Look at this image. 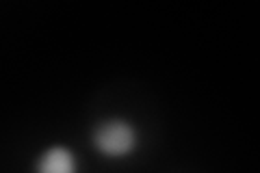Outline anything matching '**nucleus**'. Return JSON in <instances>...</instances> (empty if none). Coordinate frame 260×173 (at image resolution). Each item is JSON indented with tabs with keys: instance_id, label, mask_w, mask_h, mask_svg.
<instances>
[{
	"instance_id": "f257e3e1",
	"label": "nucleus",
	"mask_w": 260,
	"mask_h": 173,
	"mask_svg": "<svg viewBox=\"0 0 260 173\" xmlns=\"http://www.w3.org/2000/svg\"><path fill=\"white\" fill-rule=\"evenodd\" d=\"M135 130L126 121H107L98 128L95 145L107 156H124L135 147Z\"/></svg>"
},
{
	"instance_id": "f03ea898",
	"label": "nucleus",
	"mask_w": 260,
	"mask_h": 173,
	"mask_svg": "<svg viewBox=\"0 0 260 173\" xmlns=\"http://www.w3.org/2000/svg\"><path fill=\"white\" fill-rule=\"evenodd\" d=\"M37 173H76V160L65 147H52L42 156Z\"/></svg>"
}]
</instances>
